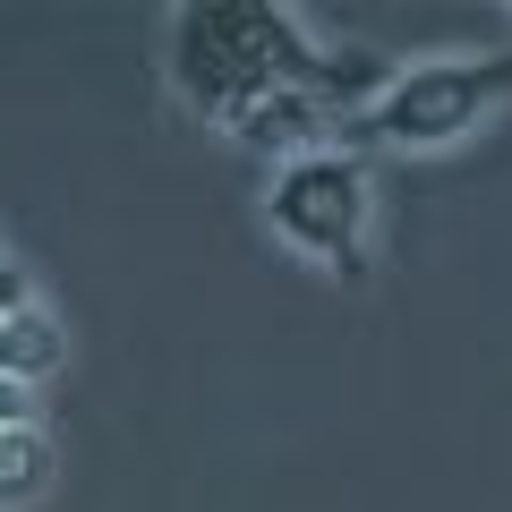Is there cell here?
I'll use <instances>...</instances> for the list:
<instances>
[{"label":"cell","mask_w":512,"mask_h":512,"mask_svg":"<svg viewBox=\"0 0 512 512\" xmlns=\"http://www.w3.org/2000/svg\"><path fill=\"white\" fill-rule=\"evenodd\" d=\"M171 43H180V52H171L180 86L197 94L205 111H222V120H231L239 103H256V94H274V86L316 94V69H325V52H308V43L291 35L282 9H239V0H222V9H180Z\"/></svg>","instance_id":"obj_1"},{"label":"cell","mask_w":512,"mask_h":512,"mask_svg":"<svg viewBox=\"0 0 512 512\" xmlns=\"http://www.w3.org/2000/svg\"><path fill=\"white\" fill-rule=\"evenodd\" d=\"M504 94H512V52H487V60H427V69H410V77H393V86H384V103L367 111V128H376V137H393V146H444V137L478 128Z\"/></svg>","instance_id":"obj_2"},{"label":"cell","mask_w":512,"mask_h":512,"mask_svg":"<svg viewBox=\"0 0 512 512\" xmlns=\"http://www.w3.org/2000/svg\"><path fill=\"white\" fill-rule=\"evenodd\" d=\"M265 214H274V231L299 239L308 256H333V274H342V282L367 274V248H359L367 171L350 163V154H308V163H291L274 180V197H265Z\"/></svg>","instance_id":"obj_3"},{"label":"cell","mask_w":512,"mask_h":512,"mask_svg":"<svg viewBox=\"0 0 512 512\" xmlns=\"http://www.w3.org/2000/svg\"><path fill=\"white\" fill-rule=\"evenodd\" d=\"M60 359H69V333L52 325V308L35 299V282L18 265H0V376L43 384Z\"/></svg>","instance_id":"obj_4"},{"label":"cell","mask_w":512,"mask_h":512,"mask_svg":"<svg viewBox=\"0 0 512 512\" xmlns=\"http://www.w3.org/2000/svg\"><path fill=\"white\" fill-rule=\"evenodd\" d=\"M231 137L256 154H291V163H308V154H325V103L299 86H274V94H256V103L231 111Z\"/></svg>","instance_id":"obj_5"},{"label":"cell","mask_w":512,"mask_h":512,"mask_svg":"<svg viewBox=\"0 0 512 512\" xmlns=\"http://www.w3.org/2000/svg\"><path fill=\"white\" fill-rule=\"evenodd\" d=\"M43 487H52V436H43L35 419H26V427H0V512L35 504Z\"/></svg>","instance_id":"obj_6"},{"label":"cell","mask_w":512,"mask_h":512,"mask_svg":"<svg viewBox=\"0 0 512 512\" xmlns=\"http://www.w3.org/2000/svg\"><path fill=\"white\" fill-rule=\"evenodd\" d=\"M26 419H35V393L18 376H0V427H26Z\"/></svg>","instance_id":"obj_7"},{"label":"cell","mask_w":512,"mask_h":512,"mask_svg":"<svg viewBox=\"0 0 512 512\" xmlns=\"http://www.w3.org/2000/svg\"><path fill=\"white\" fill-rule=\"evenodd\" d=\"M0 265H9V256H0Z\"/></svg>","instance_id":"obj_8"}]
</instances>
